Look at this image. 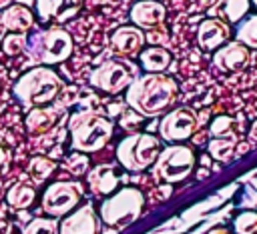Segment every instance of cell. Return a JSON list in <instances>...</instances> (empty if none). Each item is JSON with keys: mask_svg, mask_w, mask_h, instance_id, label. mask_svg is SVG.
I'll use <instances>...</instances> for the list:
<instances>
[{"mask_svg": "<svg viewBox=\"0 0 257 234\" xmlns=\"http://www.w3.org/2000/svg\"><path fill=\"white\" fill-rule=\"evenodd\" d=\"M145 210V194L135 186H124L108 194L100 208L98 216L104 226H110L114 230L126 228L135 224Z\"/></svg>", "mask_w": 257, "mask_h": 234, "instance_id": "277c9868", "label": "cell"}, {"mask_svg": "<svg viewBox=\"0 0 257 234\" xmlns=\"http://www.w3.org/2000/svg\"><path fill=\"white\" fill-rule=\"evenodd\" d=\"M253 4H255V8H257V0H253Z\"/></svg>", "mask_w": 257, "mask_h": 234, "instance_id": "d590c367", "label": "cell"}, {"mask_svg": "<svg viewBox=\"0 0 257 234\" xmlns=\"http://www.w3.org/2000/svg\"><path fill=\"white\" fill-rule=\"evenodd\" d=\"M66 166H68V170L72 172V174H84L86 172V166H88V158L84 156V152H78V154H74V156H70L68 158V162H66Z\"/></svg>", "mask_w": 257, "mask_h": 234, "instance_id": "f546056e", "label": "cell"}, {"mask_svg": "<svg viewBox=\"0 0 257 234\" xmlns=\"http://www.w3.org/2000/svg\"><path fill=\"white\" fill-rule=\"evenodd\" d=\"M10 2H12V0H0V8L4 10L6 6H10Z\"/></svg>", "mask_w": 257, "mask_h": 234, "instance_id": "e575fe53", "label": "cell"}, {"mask_svg": "<svg viewBox=\"0 0 257 234\" xmlns=\"http://www.w3.org/2000/svg\"><path fill=\"white\" fill-rule=\"evenodd\" d=\"M68 132H70V146L76 152H98L102 150L108 140L112 138L114 126L112 122L96 112H74L68 118Z\"/></svg>", "mask_w": 257, "mask_h": 234, "instance_id": "3957f363", "label": "cell"}, {"mask_svg": "<svg viewBox=\"0 0 257 234\" xmlns=\"http://www.w3.org/2000/svg\"><path fill=\"white\" fill-rule=\"evenodd\" d=\"M54 168H56V164H54L52 160L42 158V156H36V158H32L30 164H28V174H30L36 182H42V180H46V178L54 172Z\"/></svg>", "mask_w": 257, "mask_h": 234, "instance_id": "484cf974", "label": "cell"}, {"mask_svg": "<svg viewBox=\"0 0 257 234\" xmlns=\"http://www.w3.org/2000/svg\"><path fill=\"white\" fill-rule=\"evenodd\" d=\"M249 142H251V146H257V120L249 128Z\"/></svg>", "mask_w": 257, "mask_h": 234, "instance_id": "4dcf8cb0", "label": "cell"}, {"mask_svg": "<svg viewBox=\"0 0 257 234\" xmlns=\"http://www.w3.org/2000/svg\"><path fill=\"white\" fill-rule=\"evenodd\" d=\"M161 138L149 132L124 136L116 146V160L128 172H143L155 164L161 154Z\"/></svg>", "mask_w": 257, "mask_h": 234, "instance_id": "8992f818", "label": "cell"}, {"mask_svg": "<svg viewBox=\"0 0 257 234\" xmlns=\"http://www.w3.org/2000/svg\"><path fill=\"white\" fill-rule=\"evenodd\" d=\"M171 60H173L171 52L163 46H157V44L143 48L139 54V62H141V68L145 72H165L169 68Z\"/></svg>", "mask_w": 257, "mask_h": 234, "instance_id": "ffe728a7", "label": "cell"}, {"mask_svg": "<svg viewBox=\"0 0 257 234\" xmlns=\"http://www.w3.org/2000/svg\"><path fill=\"white\" fill-rule=\"evenodd\" d=\"M60 114H62V110L56 108V106H48V104L34 106L26 114V120H24L28 134H32V136H44V134H48L58 124Z\"/></svg>", "mask_w": 257, "mask_h": 234, "instance_id": "e0dca14e", "label": "cell"}, {"mask_svg": "<svg viewBox=\"0 0 257 234\" xmlns=\"http://www.w3.org/2000/svg\"><path fill=\"white\" fill-rule=\"evenodd\" d=\"M0 24H2V28L10 30V32H26L34 26V14L30 8H26L22 4H10L2 10Z\"/></svg>", "mask_w": 257, "mask_h": 234, "instance_id": "d6986e66", "label": "cell"}, {"mask_svg": "<svg viewBox=\"0 0 257 234\" xmlns=\"http://www.w3.org/2000/svg\"><path fill=\"white\" fill-rule=\"evenodd\" d=\"M143 48H145V32L135 24L118 26L110 34V50L118 56L133 58V56H139Z\"/></svg>", "mask_w": 257, "mask_h": 234, "instance_id": "9a60e30c", "label": "cell"}, {"mask_svg": "<svg viewBox=\"0 0 257 234\" xmlns=\"http://www.w3.org/2000/svg\"><path fill=\"white\" fill-rule=\"evenodd\" d=\"M235 234H257V210H241L233 220Z\"/></svg>", "mask_w": 257, "mask_h": 234, "instance_id": "d4e9b609", "label": "cell"}, {"mask_svg": "<svg viewBox=\"0 0 257 234\" xmlns=\"http://www.w3.org/2000/svg\"><path fill=\"white\" fill-rule=\"evenodd\" d=\"M26 40H28L26 32H8V34L4 36V40H2V50H4V54H8V56L20 54L22 50H26Z\"/></svg>", "mask_w": 257, "mask_h": 234, "instance_id": "83f0119b", "label": "cell"}, {"mask_svg": "<svg viewBox=\"0 0 257 234\" xmlns=\"http://www.w3.org/2000/svg\"><path fill=\"white\" fill-rule=\"evenodd\" d=\"M237 40H239L241 44H245L249 50H251V48H257V14L247 16L245 20L239 22Z\"/></svg>", "mask_w": 257, "mask_h": 234, "instance_id": "cb8c5ba5", "label": "cell"}, {"mask_svg": "<svg viewBox=\"0 0 257 234\" xmlns=\"http://www.w3.org/2000/svg\"><path fill=\"white\" fill-rule=\"evenodd\" d=\"M233 124H235V120H233L231 116H227V114L215 116V118L211 120V124H209V134H211V138L227 136V134L233 130Z\"/></svg>", "mask_w": 257, "mask_h": 234, "instance_id": "f1b7e54d", "label": "cell"}, {"mask_svg": "<svg viewBox=\"0 0 257 234\" xmlns=\"http://www.w3.org/2000/svg\"><path fill=\"white\" fill-rule=\"evenodd\" d=\"M22 234H58V224H56V220L52 216H48V218H32L24 226Z\"/></svg>", "mask_w": 257, "mask_h": 234, "instance_id": "4316f807", "label": "cell"}, {"mask_svg": "<svg viewBox=\"0 0 257 234\" xmlns=\"http://www.w3.org/2000/svg\"><path fill=\"white\" fill-rule=\"evenodd\" d=\"M4 164H6V150L0 146V168H2Z\"/></svg>", "mask_w": 257, "mask_h": 234, "instance_id": "836d02e7", "label": "cell"}, {"mask_svg": "<svg viewBox=\"0 0 257 234\" xmlns=\"http://www.w3.org/2000/svg\"><path fill=\"white\" fill-rule=\"evenodd\" d=\"M86 180L94 194L108 196L120 184V170L114 164H96L92 170H88Z\"/></svg>", "mask_w": 257, "mask_h": 234, "instance_id": "ac0fdd59", "label": "cell"}, {"mask_svg": "<svg viewBox=\"0 0 257 234\" xmlns=\"http://www.w3.org/2000/svg\"><path fill=\"white\" fill-rule=\"evenodd\" d=\"M36 198V192L30 184L24 182H16L14 186H10V190L6 192V202L14 208V210H24L28 206H32Z\"/></svg>", "mask_w": 257, "mask_h": 234, "instance_id": "7402d4cb", "label": "cell"}, {"mask_svg": "<svg viewBox=\"0 0 257 234\" xmlns=\"http://www.w3.org/2000/svg\"><path fill=\"white\" fill-rule=\"evenodd\" d=\"M199 128V118L189 108H175L165 112L159 124V136L167 144H183L195 136Z\"/></svg>", "mask_w": 257, "mask_h": 234, "instance_id": "30bf717a", "label": "cell"}, {"mask_svg": "<svg viewBox=\"0 0 257 234\" xmlns=\"http://www.w3.org/2000/svg\"><path fill=\"white\" fill-rule=\"evenodd\" d=\"M128 16H131V22L139 26L141 30H151L165 22L167 10L157 0H139L131 6Z\"/></svg>", "mask_w": 257, "mask_h": 234, "instance_id": "2e32d148", "label": "cell"}, {"mask_svg": "<svg viewBox=\"0 0 257 234\" xmlns=\"http://www.w3.org/2000/svg\"><path fill=\"white\" fill-rule=\"evenodd\" d=\"M251 0H217L213 6V16L223 18L229 24L241 22L249 12Z\"/></svg>", "mask_w": 257, "mask_h": 234, "instance_id": "44dd1931", "label": "cell"}, {"mask_svg": "<svg viewBox=\"0 0 257 234\" xmlns=\"http://www.w3.org/2000/svg\"><path fill=\"white\" fill-rule=\"evenodd\" d=\"M72 48H74L72 36L60 26L32 32L26 40V50H28L30 58L44 66L60 64V62L68 60L72 54Z\"/></svg>", "mask_w": 257, "mask_h": 234, "instance_id": "5b68a950", "label": "cell"}, {"mask_svg": "<svg viewBox=\"0 0 257 234\" xmlns=\"http://www.w3.org/2000/svg\"><path fill=\"white\" fill-rule=\"evenodd\" d=\"M197 164V156L193 152L191 146L187 144H169L161 150L159 158L155 160L153 174L169 184H177L183 182L191 176V172L195 170Z\"/></svg>", "mask_w": 257, "mask_h": 234, "instance_id": "52a82bcc", "label": "cell"}, {"mask_svg": "<svg viewBox=\"0 0 257 234\" xmlns=\"http://www.w3.org/2000/svg\"><path fill=\"white\" fill-rule=\"evenodd\" d=\"M137 78V70L133 64L122 60H106L92 68L88 82L96 90L104 94H120L131 86V82Z\"/></svg>", "mask_w": 257, "mask_h": 234, "instance_id": "ba28073f", "label": "cell"}, {"mask_svg": "<svg viewBox=\"0 0 257 234\" xmlns=\"http://www.w3.org/2000/svg\"><path fill=\"white\" fill-rule=\"evenodd\" d=\"M229 40H231V28L229 22H225L223 18L217 16L205 18L197 28V44L205 52H215Z\"/></svg>", "mask_w": 257, "mask_h": 234, "instance_id": "4fadbf2b", "label": "cell"}, {"mask_svg": "<svg viewBox=\"0 0 257 234\" xmlns=\"http://www.w3.org/2000/svg\"><path fill=\"white\" fill-rule=\"evenodd\" d=\"M60 90H62L60 76L50 66H44V64L34 66L28 72H24L12 88L18 102L24 104L26 108L50 104L60 94Z\"/></svg>", "mask_w": 257, "mask_h": 234, "instance_id": "7a4b0ae2", "label": "cell"}, {"mask_svg": "<svg viewBox=\"0 0 257 234\" xmlns=\"http://www.w3.org/2000/svg\"><path fill=\"white\" fill-rule=\"evenodd\" d=\"M207 152L213 160L219 162H231L235 158V142L227 136H219V138H211L207 144Z\"/></svg>", "mask_w": 257, "mask_h": 234, "instance_id": "603a6c76", "label": "cell"}, {"mask_svg": "<svg viewBox=\"0 0 257 234\" xmlns=\"http://www.w3.org/2000/svg\"><path fill=\"white\" fill-rule=\"evenodd\" d=\"M34 8L40 22L64 24L80 12L82 0H36Z\"/></svg>", "mask_w": 257, "mask_h": 234, "instance_id": "5bb4252c", "label": "cell"}, {"mask_svg": "<svg viewBox=\"0 0 257 234\" xmlns=\"http://www.w3.org/2000/svg\"><path fill=\"white\" fill-rule=\"evenodd\" d=\"M251 60V52L245 44H241L239 40H229L227 44H223L221 48H217L213 52V64L217 70L221 72H241L247 68Z\"/></svg>", "mask_w": 257, "mask_h": 234, "instance_id": "7c38bea8", "label": "cell"}, {"mask_svg": "<svg viewBox=\"0 0 257 234\" xmlns=\"http://www.w3.org/2000/svg\"><path fill=\"white\" fill-rule=\"evenodd\" d=\"M0 234H12V224L0 216Z\"/></svg>", "mask_w": 257, "mask_h": 234, "instance_id": "1f68e13d", "label": "cell"}, {"mask_svg": "<svg viewBox=\"0 0 257 234\" xmlns=\"http://www.w3.org/2000/svg\"><path fill=\"white\" fill-rule=\"evenodd\" d=\"M82 198V184L72 180L52 182L42 194V210L52 218H62L72 212Z\"/></svg>", "mask_w": 257, "mask_h": 234, "instance_id": "9c48e42d", "label": "cell"}, {"mask_svg": "<svg viewBox=\"0 0 257 234\" xmlns=\"http://www.w3.org/2000/svg\"><path fill=\"white\" fill-rule=\"evenodd\" d=\"M102 220L90 204L74 208L58 224V234H100Z\"/></svg>", "mask_w": 257, "mask_h": 234, "instance_id": "8fae6325", "label": "cell"}, {"mask_svg": "<svg viewBox=\"0 0 257 234\" xmlns=\"http://www.w3.org/2000/svg\"><path fill=\"white\" fill-rule=\"evenodd\" d=\"M179 96V86L163 72H147L137 76L126 88V104L141 116H159L167 112Z\"/></svg>", "mask_w": 257, "mask_h": 234, "instance_id": "6da1fadb", "label": "cell"}, {"mask_svg": "<svg viewBox=\"0 0 257 234\" xmlns=\"http://www.w3.org/2000/svg\"><path fill=\"white\" fill-rule=\"evenodd\" d=\"M205 234H233L227 226H213V228H209Z\"/></svg>", "mask_w": 257, "mask_h": 234, "instance_id": "d6a6232c", "label": "cell"}]
</instances>
